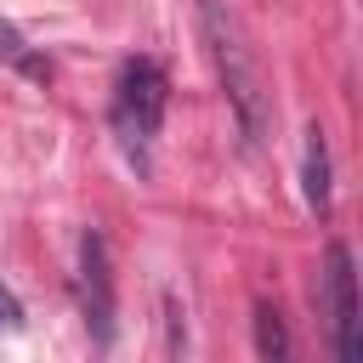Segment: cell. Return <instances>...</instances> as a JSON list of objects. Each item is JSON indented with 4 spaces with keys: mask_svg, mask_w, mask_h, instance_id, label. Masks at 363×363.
<instances>
[{
    "mask_svg": "<svg viewBox=\"0 0 363 363\" xmlns=\"http://www.w3.org/2000/svg\"><path fill=\"white\" fill-rule=\"evenodd\" d=\"M199 34H204V45H210V62H216L221 91H227V102H233V113H238L244 142L261 147L267 130H272V91H267V74H261V57H255L244 23H238L221 0H199Z\"/></svg>",
    "mask_w": 363,
    "mask_h": 363,
    "instance_id": "obj_1",
    "label": "cell"
},
{
    "mask_svg": "<svg viewBox=\"0 0 363 363\" xmlns=\"http://www.w3.org/2000/svg\"><path fill=\"white\" fill-rule=\"evenodd\" d=\"M164 102H170L164 68L153 57H130L119 68V85H113V136L136 164H147V147L164 125Z\"/></svg>",
    "mask_w": 363,
    "mask_h": 363,
    "instance_id": "obj_2",
    "label": "cell"
},
{
    "mask_svg": "<svg viewBox=\"0 0 363 363\" xmlns=\"http://www.w3.org/2000/svg\"><path fill=\"white\" fill-rule=\"evenodd\" d=\"M323 312L335 329V357L357 363L363 357V306H357V267L340 238L323 250Z\"/></svg>",
    "mask_w": 363,
    "mask_h": 363,
    "instance_id": "obj_3",
    "label": "cell"
},
{
    "mask_svg": "<svg viewBox=\"0 0 363 363\" xmlns=\"http://www.w3.org/2000/svg\"><path fill=\"white\" fill-rule=\"evenodd\" d=\"M79 301H85V323L96 346H108L113 340V278H108V244L96 233L79 238Z\"/></svg>",
    "mask_w": 363,
    "mask_h": 363,
    "instance_id": "obj_4",
    "label": "cell"
},
{
    "mask_svg": "<svg viewBox=\"0 0 363 363\" xmlns=\"http://www.w3.org/2000/svg\"><path fill=\"white\" fill-rule=\"evenodd\" d=\"M301 193H306V210H329V147H323V130L312 125L306 130V153H301Z\"/></svg>",
    "mask_w": 363,
    "mask_h": 363,
    "instance_id": "obj_5",
    "label": "cell"
},
{
    "mask_svg": "<svg viewBox=\"0 0 363 363\" xmlns=\"http://www.w3.org/2000/svg\"><path fill=\"white\" fill-rule=\"evenodd\" d=\"M255 352L261 357H289V340H284V323H278V312L272 306H255Z\"/></svg>",
    "mask_w": 363,
    "mask_h": 363,
    "instance_id": "obj_6",
    "label": "cell"
},
{
    "mask_svg": "<svg viewBox=\"0 0 363 363\" xmlns=\"http://www.w3.org/2000/svg\"><path fill=\"white\" fill-rule=\"evenodd\" d=\"M0 62H17V68H28V74H45V68L28 57V40L17 34V23H6V17H0Z\"/></svg>",
    "mask_w": 363,
    "mask_h": 363,
    "instance_id": "obj_7",
    "label": "cell"
},
{
    "mask_svg": "<svg viewBox=\"0 0 363 363\" xmlns=\"http://www.w3.org/2000/svg\"><path fill=\"white\" fill-rule=\"evenodd\" d=\"M23 329V306H17V295L0 284V335H17Z\"/></svg>",
    "mask_w": 363,
    "mask_h": 363,
    "instance_id": "obj_8",
    "label": "cell"
}]
</instances>
